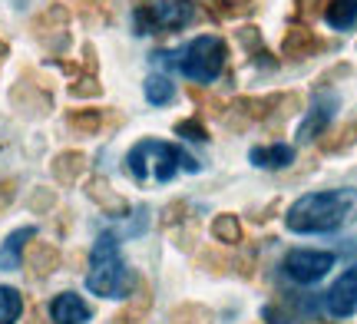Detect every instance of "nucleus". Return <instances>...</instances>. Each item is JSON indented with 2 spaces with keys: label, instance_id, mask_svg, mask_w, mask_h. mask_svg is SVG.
I'll list each match as a JSON object with an SVG mask.
<instances>
[{
  "label": "nucleus",
  "instance_id": "31",
  "mask_svg": "<svg viewBox=\"0 0 357 324\" xmlns=\"http://www.w3.org/2000/svg\"><path fill=\"white\" fill-rule=\"evenodd\" d=\"M231 3H235V7H248L252 0H231Z\"/></svg>",
  "mask_w": 357,
  "mask_h": 324
},
{
  "label": "nucleus",
  "instance_id": "7",
  "mask_svg": "<svg viewBox=\"0 0 357 324\" xmlns=\"http://www.w3.org/2000/svg\"><path fill=\"white\" fill-rule=\"evenodd\" d=\"M331 47V40H324L318 30H311V24H291L281 37V56L284 60H307V56H318Z\"/></svg>",
  "mask_w": 357,
  "mask_h": 324
},
{
  "label": "nucleus",
  "instance_id": "6",
  "mask_svg": "<svg viewBox=\"0 0 357 324\" xmlns=\"http://www.w3.org/2000/svg\"><path fill=\"white\" fill-rule=\"evenodd\" d=\"M334 252H318V248H294L284 255V275L294 285H318L324 275L334 268Z\"/></svg>",
  "mask_w": 357,
  "mask_h": 324
},
{
  "label": "nucleus",
  "instance_id": "19",
  "mask_svg": "<svg viewBox=\"0 0 357 324\" xmlns=\"http://www.w3.org/2000/svg\"><path fill=\"white\" fill-rule=\"evenodd\" d=\"M324 20L331 30H354L357 26V0H328Z\"/></svg>",
  "mask_w": 357,
  "mask_h": 324
},
{
  "label": "nucleus",
  "instance_id": "12",
  "mask_svg": "<svg viewBox=\"0 0 357 324\" xmlns=\"http://www.w3.org/2000/svg\"><path fill=\"white\" fill-rule=\"evenodd\" d=\"M24 265L30 278H47L60 268V248L53 242H30L24 252Z\"/></svg>",
  "mask_w": 357,
  "mask_h": 324
},
{
  "label": "nucleus",
  "instance_id": "29",
  "mask_svg": "<svg viewBox=\"0 0 357 324\" xmlns=\"http://www.w3.org/2000/svg\"><path fill=\"white\" fill-rule=\"evenodd\" d=\"M100 79L96 77H79V79H73V83H70V93H73V96H79V100H86V96H100Z\"/></svg>",
  "mask_w": 357,
  "mask_h": 324
},
{
  "label": "nucleus",
  "instance_id": "2",
  "mask_svg": "<svg viewBox=\"0 0 357 324\" xmlns=\"http://www.w3.org/2000/svg\"><path fill=\"white\" fill-rule=\"evenodd\" d=\"M155 66H166V70H178L182 77H189L192 83H215L222 73H225V63H229V43L222 37H212V33H202V37L189 40L182 50H155L153 53Z\"/></svg>",
  "mask_w": 357,
  "mask_h": 324
},
{
  "label": "nucleus",
  "instance_id": "27",
  "mask_svg": "<svg viewBox=\"0 0 357 324\" xmlns=\"http://www.w3.org/2000/svg\"><path fill=\"white\" fill-rule=\"evenodd\" d=\"M195 7H202L212 20H229V17H235L238 10H245V7H235L231 0H195Z\"/></svg>",
  "mask_w": 357,
  "mask_h": 324
},
{
  "label": "nucleus",
  "instance_id": "30",
  "mask_svg": "<svg viewBox=\"0 0 357 324\" xmlns=\"http://www.w3.org/2000/svg\"><path fill=\"white\" fill-rule=\"evenodd\" d=\"M347 73H351V66L341 63V66H334V70H328V73H324V77H321L318 83L324 86V83H331V79H337V77H347Z\"/></svg>",
  "mask_w": 357,
  "mask_h": 324
},
{
  "label": "nucleus",
  "instance_id": "28",
  "mask_svg": "<svg viewBox=\"0 0 357 324\" xmlns=\"http://www.w3.org/2000/svg\"><path fill=\"white\" fill-rule=\"evenodd\" d=\"M291 3H294V24H311L328 7V0H291Z\"/></svg>",
  "mask_w": 357,
  "mask_h": 324
},
{
  "label": "nucleus",
  "instance_id": "26",
  "mask_svg": "<svg viewBox=\"0 0 357 324\" xmlns=\"http://www.w3.org/2000/svg\"><path fill=\"white\" fill-rule=\"evenodd\" d=\"M176 136H185L192 143H208V130H205L202 116H189L176 123Z\"/></svg>",
  "mask_w": 357,
  "mask_h": 324
},
{
  "label": "nucleus",
  "instance_id": "1",
  "mask_svg": "<svg viewBox=\"0 0 357 324\" xmlns=\"http://www.w3.org/2000/svg\"><path fill=\"white\" fill-rule=\"evenodd\" d=\"M357 222V189H324L294 199L284 212V225L294 235H331Z\"/></svg>",
  "mask_w": 357,
  "mask_h": 324
},
{
  "label": "nucleus",
  "instance_id": "23",
  "mask_svg": "<svg viewBox=\"0 0 357 324\" xmlns=\"http://www.w3.org/2000/svg\"><path fill=\"white\" fill-rule=\"evenodd\" d=\"M146 100L153 106H169L176 100V83L162 73H153V77H146Z\"/></svg>",
  "mask_w": 357,
  "mask_h": 324
},
{
  "label": "nucleus",
  "instance_id": "3",
  "mask_svg": "<svg viewBox=\"0 0 357 324\" xmlns=\"http://www.w3.org/2000/svg\"><path fill=\"white\" fill-rule=\"evenodd\" d=\"M136 278L129 275L126 261L119 255V238L113 232H102L89 248V272L86 288L100 298H129Z\"/></svg>",
  "mask_w": 357,
  "mask_h": 324
},
{
  "label": "nucleus",
  "instance_id": "20",
  "mask_svg": "<svg viewBox=\"0 0 357 324\" xmlns=\"http://www.w3.org/2000/svg\"><path fill=\"white\" fill-rule=\"evenodd\" d=\"M354 143H357V119H351L341 130L321 136V153H344V149H351Z\"/></svg>",
  "mask_w": 357,
  "mask_h": 324
},
{
  "label": "nucleus",
  "instance_id": "22",
  "mask_svg": "<svg viewBox=\"0 0 357 324\" xmlns=\"http://www.w3.org/2000/svg\"><path fill=\"white\" fill-rule=\"evenodd\" d=\"M24 318V295L10 285H0V324H17Z\"/></svg>",
  "mask_w": 357,
  "mask_h": 324
},
{
  "label": "nucleus",
  "instance_id": "10",
  "mask_svg": "<svg viewBox=\"0 0 357 324\" xmlns=\"http://www.w3.org/2000/svg\"><path fill=\"white\" fill-rule=\"evenodd\" d=\"M47 311H50L53 324H89V318H93L89 304L79 298L77 291H60V295L50 301Z\"/></svg>",
  "mask_w": 357,
  "mask_h": 324
},
{
  "label": "nucleus",
  "instance_id": "14",
  "mask_svg": "<svg viewBox=\"0 0 357 324\" xmlns=\"http://www.w3.org/2000/svg\"><path fill=\"white\" fill-rule=\"evenodd\" d=\"M334 96H324V100H318L314 103V109H307V119L301 123V130H298V143H314V139H321L324 132H328V126H331L334 119Z\"/></svg>",
  "mask_w": 357,
  "mask_h": 324
},
{
  "label": "nucleus",
  "instance_id": "4",
  "mask_svg": "<svg viewBox=\"0 0 357 324\" xmlns=\"http://www.w3.org/2000/svg\"><path fill=\"white\" fill-rule=\"evenodd\" d=\"M126 169L136 182H149V179L172 182L178 169L199 172L202 166H199L189 153H182V149L172 143H162V139H139V143L126 153Z\"/></svg>",
  "mask_w": 357,
  "mask_h": 324
},
{
  "label": "nucleus",
  "instance_id": "9",
  "mask_svg": "<svg viewBox=\"0 0 357 324\" xmlns=\"http://www.w3.org/2000/svg\"><path fill=\"white\" fill-rule=\"evenodd\" d=\"M192 17H195V0H155L153 3L155 33L182 30V26L192 24Z\"/></svg>",
  "mask_w": 357,
  "mask_h": 324
},
{
  "label": "nucleus",
  "instance_id": "15",
  "mask_svg": "<svg viewBox=\"0 0 357 324\" xmlns=\"http://www.w3.org/2000/svg\"><path fill=\"white\" fill-rule=\"evenodd\" d=\"M248 159H252V166H258V169H288L294 162V149L284 143L255 146V149L248 153Z\"/></svg>",
  "mask_w": 357,
  "mask_h": 324
},
{
  "label": "nucleus",
  "instance_id": "25",
  "mask_svg": "<svg viewBox=\"0 0 357 324\" xmlns=\"http://www.w3.org/2000/svg\"><path fill=\"white\" fill-rule=\"evenodd\" d=\"M235 37H238V43H242L255 60L258 56H271V53L265 50V43H261V30H258V26H238V30H235Z\"/></svg>",
  "mask_w": 357,
  "mask_h": 324
},
{
  "label": "nucleus",
  "instance_id": "16",
  "mask_svg": "<svg viewBox=\"0 0 357 324\" xmlns=\"http://www.w3.org/2000/svg\"><path fill=\"white\" fill-rule=\"evenodd\" d=\"M66 126L77 132V136H96L106 126V109L96 106H83V109H70L66 113Z\"/></svg>",
  "mask_w": 357,
  "mask_h": 324
},
{
  "label": "nucleus",
  "instance_id": "13",
  "mask_svg": "<svg viewBox=\"0 0 357 324\" xmlns=\"http://www.w3.org/2000/svg\"><path fill=\"white\" fill-rule=\"evenodd\" d=\"M37 238V229L33 225H24V229H17L3 238V245H0V272H17L20 265H24V252L26 245Z\"/></svg>",
  "mask_w": 357,
  "mask_h": 324
},
{
  "label": "nucleus",
  "instance_id": "24",
  "mask_svg": "<svg viewBox=\"0 0 357 324\" xmlns=\"http://www.w3.org/2000/svg\"><path fill=\"white\" fill-rule=\"evenodd\" d=\"M215 314L202 308V304H178L172 311V324H212Z\"/></svg>",
  "mask_w": 357,
  "mask_h": 324
},
{
  "label": "nucleus",
  "instance_id": "21",
  "mask_svg": "<svg viewBox=\"0 0 357 324\" xmlns=\"http://www.w3.org/2000/svg\"><path fill=\"white\" fill-rule=\"evenodd\" d=\"M212 235H215V242L222 245H238L242 242V222L238 215H231V212H222L212 219Z\"/></svg>",
  "mask_w": 357,
  "mask_h": 324
},
{
  "label": "nucleus",
  "instance_id": "17",
  "mask_svg": "<svg viewBox=\"0 0 357 324\" xmlns=\"http://www.w3.org/2000/svg\"><path fill=\"white\" fill-rule=\"evenodd\" d=\"M86 195L102 208V212H109V215H123V212H126V199H123L119 192H113L106 179H89L86 182Z\"/></svg>",
  "mask_w": 357,
  "mask_h": 324
},
{
  "label": "nucleus",
  "instance_id": "11",
  "mask_svg": "<svg viewBox=\"0 0 357 324\" xmlns=\"http://www.w3.org/2000/svg\"><path fill=\"white\" fill-rule=\"evenodd\" d=\"M66 26H70V10H66L63 3H50L43 13H37V20H33V37L43 40L47 47H50V40L66 43Z\"/></svg>",
  "mask_w": 357,
  "mask_h": 324
},
{
  "label": "nucleus",
  "instance_id": "5",
  "mask_svg": "<svg viewBox=\"0 0 357 324\" xmlns=\"http://www.w3.org/2000/svg\"><path fill=\"white\" fill-rule=\"evenodd\" d=\"M305 106V96L301 93H268V96H238L231 103L229 113H238L242 119H255V123H268V119H284L298 113Z\"/></svg>",
  "mask_w": 357,
  "mask_h": 324
},
{
  "label": "nucleus",
  "instance_id": "18",
  "mask_svg": "<svg viewBox=\"0 0 357 324\" xmlns=\"http://www.w3.org/2000/svg\"><path fill=\"white\" fill-rule=\"evenodd\" d=\"M83 172H86V156L79 149H66V153H60V156L53 159V176H56V182H63V185L77 182Z\"/></svg>",
  "mask_w": 357,
  "mask_h": 324
},
{
  "label": "nucleus",
  "instance_id": "8",
  "mask_svg": "<svg viewBox=\"0 0 357 324\" xmlns=\"http://www.w3.org/2000/svg\"><path fill=\"white\" fill-rule=\"evenodd\" d=\"M324 308L331 318H351L357 314V261L347 268L331 288H328V295H324Z\"/></svg>",
  "mask_w": 357,
  "mask_h": 324
}]
</instances>
